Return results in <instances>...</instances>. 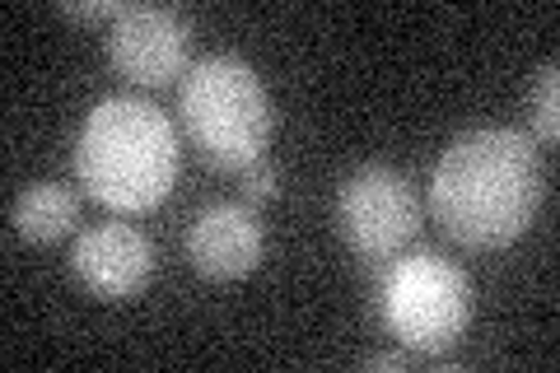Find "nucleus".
<instances>
[{
  "instance_id": "6e6552de",
  "label": "nucleus",
  "mask_w": 560,
  "mask_h": 373,
  "mask_svg": "<svg viewBox=\"0 0 560 373\" xmlns=\"http://www.w3.org/2000/svg\"><path fill=\"white\" fill-rule=\"evenodd\" d=\"M261 220L248 206L238 201H220L206 206L187 229V261L197 266L206 280H243L257 271L261 261Z\"/></svg>"
},
{
  "instance_id": "ddd939ff",
  "label": "nucleus",
  "mask_w": 560,
  "mask_h": 373,
  "mask_svg": "<svg viewBox=\"0 0 560 373\" xmlns=\"http://www.w3.org/2000/svg\"><path fill=\"white\" fill-rule=\"evenodd\" d=\"M407 360H411V350H378V354H370L364 360V369H407Z\"/></svg>"
},
{
  "instance_id": "9b49d317",
  "label": "nucleus",
  "mask_w": 560,
  "mask_h": 373,
  "mask_svg": "<svg viewBox=\"0 0 560 373\" xmlns=\"http://www.w3.org/2000/svg\"><path fill=\"white\" fill-rule=\"evenodd\" d=\"M243 191H248V201H267V197H276L280 191V168L276 164H253L248 173H243Z\"/></svg>"
},
{
  "instance_id": "39448f33",
  "label": "nucleus",
  "mask_w": 560,
  "mask_h": 373,
  "mask_svg": "<svg viewBox=\"0 0 560 373\" xmlns=\"http://www.w3.org/2000/svg\"><path fill=\"white\" fill-rule=\"evenodd\" d=\"M337 229L364 261H393L420 234V197L407 173L364 164L337 191Z\"/></svg>"
},
{
  "instance_id": "f257e3e1",
  "label": "nucleus",
  "mask_w": 560,
  "mask_h": 373,
  "mask_svg": "<svg viewBox=\"0 0 560 373\" xmlns=\"http://www.w3.org/2000/svg\"><path fill=\"white\" fill-rule=\"evenodd\" d=\"M434 224L471 253H495L528 234L541 210L537 140L514 127H477L440 154L430 177Z\"/></svg>"
},
{
  "instance_id": "0eeeda50",
  "label": "nucleus",
  "mask_w": 560,
  "mask_h": 373,
  "mask_svg": "<svg viewBox=\"0 0 560 373\" xmlns=\"http://www.w3.org/2000/svg\"><path fill=\"white\" fill-rule=\"evenodd\" d=\"M70 266H75V280L94 299L117 304V299H136L150 285L154 247L131 224H94L70 247Z\"/></svg>"
},
{
  "instance_id": "f8f14e48",
  "label": "nucleus",
  "mask_w": 560,
  "mask_h": 373,
  "mask_svg": "<svg viewBox=\"0 0 560 373\" xmlns=\"http://www.w3.org/2000/svg\"><path fill=\"white\" fill-rule=\"evenodd\" d=\"M66 20H121L127 5L121 0H90V5H57Z\"/></svg>"
},
{
  "instance_id": "1a4fd4ad",
  "label": "nucleus",
  "mask_w": 560,
  "mask_h": 373,
  "mask_svg": "<svg viewBox=\"0 0 560 373\" xmlns=\"http://www.w3.org/2000/svg\"><path fill=\"white\" fill-rule=\"evenodd\" d=\"M10 224L28 243H57L80 224V197L61 183H33L10 206Z\"/></svg>"
},
{
  "instance_id": "7ed1b4c3",
  "label": "nucleus",
  "mask_w": 560,
  "mask_h": 373,
  "mask_svg": "<svg viewBox=\"0 0 560 373\" xmlns=\"http://www.w3.org/2000/svg\"><path fill=\"white\" fill-rule=\"evenodd\" d=\"M183 127L191 145L201 150L224 173H248L253 164L267 159L276 113L267 98V84L243 57H201L183 75V98H178Z\"/></svg>"
},
{
  "instance_id": "423d86ee",
  "label": "nucleus",
  "mask_w": 560,
  "mask_h": 373,
  "mask_svg": "<svg viewBox=\"0 0 560 373\" xmlns=\"http://www.w3.org/2000/svg\"><path fill=\"white\" fill-rule=\"evenodd\" d=\"M187 47L191 33L173 10L164 5H127L121 20L108 28V57L117 66V75H127L131 84L160 89L187 75Z\"/></svg>"
},
{
  "instance_id": "9d476101",
  "label": "nucleus",
  "mask_w": 560,
  "mask_h": 373,
  "mask_svg": "<svg viewBox=\"0 0 560 373\" xmlns=\"http://www.w3.org/2000/svg\"><path fill=\"white\" fill-rule=\"evenodd\" d=\"M528 121H533V136L541 145H556L560 140V70H556V61L541 66L528 89Z\"/></svg>"
},
{
  "instance_id": "f03ea898",
  "label": "nucleus",
  "mask_w": 560,
  "mask_h": 373,
  "mask_svg": "<svg viewBox=\"0 0 560 373\" xmlns=\"http://www.w3.org/2000/svg\"><path fill=\"white\" fill-rule=\"evenodd\" d=\"M178 131L168 113L145 98H103L75 140V173L84 191L117 215H150L178 183Z\"/></svg>"
},
{
  "instance_id": "20e7f679",
  "label": "nucleus",
  "mask_w": 560,
  "mask_h": 373,
  "mask_svg": "<svg viewBox=\"0 0 560 373\" xmlns=\"http://www.w3.org/2000/svg\"><path fill=\"white\" fill-rule=\"evenodd\" d=\"M383 327H388L401 350L440 360L467 336L471 313H477V290L458 261L440 253H411L393 261L378 290Z\"/></svg>"
}]
</instances>
